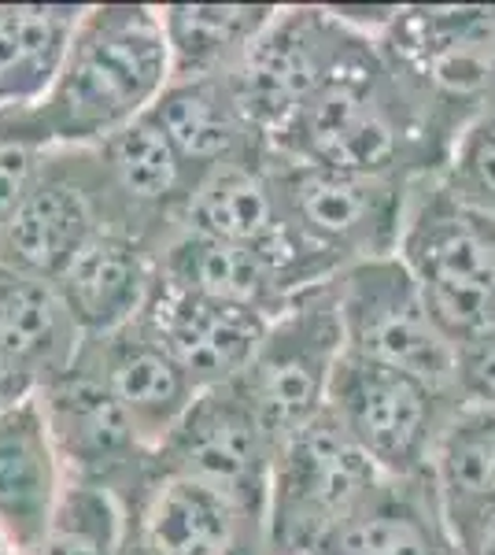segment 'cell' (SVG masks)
Here are the masks:
<instances>
[{"label":"cell","instance_id":"cell-33","mask_svg":"<svg viewBox=\"0 0 495 555\" xmlns=\"http://www.w3.org/2000/svg\"><path fill=\"white\" fill-rule=\"evenodd\" d=\"M0 555H19V552H15V548H12V544H8V541H4V533H0Z\"/></svg>","mask_w":495,"mask_h":555},{"label":"cell","instance_id":"cell-23","mask_svg":"<svg viewBox=\"0 0 495 555\" xmlns=\"http://www.w3.org/2000/svg\"><path fill=\"white\" fill-rule=\"evenodd\" d=\"M82 15L75 4H0V115L49 93Z\"/></svg>","mask_w":495,"mask_h":555},{"label":"cell","instance_id":"cell-16","mask_svg":"<svg viewBox=\"0 0 495 555\" xmlns=\"http://www.w3.org/2000/svg\"><path fill=\"white\" fill-rule=\"evenodd\" d=\"M78 360L104 378L112 397L122 404L126 418L138 429L148 455L164 444V437L178 426L188 404L200 397L193 378L178 366L174 356L156 341V334L141 319L112 337L82 341Z\"/></svg>","mask_w":495,"mask_h":555},{"label":"cell","instance_id":"cell-31","mask_svg":"<svg viewBox=\"0 0 495 555\" xmlns=\"http://www.w3.org/2000/svg\"><path fill=\"white\" fill-rule=\"evenodd\" d=\"M447 526H452L458 555H495V507L447 512Z\"/></svg>","mask_w":495,"mask_h":555},{"label":"cell","instance_id":"cell-17","mask_svg":"<svg viewBox=\"0 0 495 555\" xmlns=\"http://www.w3.org/2000/svg\"><path fill=\"white\" fill-rule=\"evenodd\" d=\"M141 555H263V530L193 478H148L138 512Z\"/></svg>","mask_w":495,"mask_h":555},{"label":"cell","instance_id":"cell-3","mask_svg":"<svg viewBox=\"0 0 495 555\" xmlns=\"http://www.w3.org/2000/svg\"><path fill=\"white\" fill-rule=\"evenodd\" d=\"M374 41L452 149L477 115L495 107V4H395Z\"/></svg>","mask_w":495,"mask_h":555},{"label":"cell","instance_id":"cell-29","mask_svg":"<svg viewBox=\"0 0 495 555\" xmlns=\"http://www.w3.org/2000/svg\"><path fill=\"white\" fill-rule=\"evenodd\" d=\"M455 397L458 404L495 408V326L458 345Z\"/></svg>","mask_w":495,"mask_h":555},{"label":"cell","instance_id":"cell-26","mask_svg":"<svg viewBox=\"0 0 495 555\" xmlns=\"http://www.w3.org/2000/svg\"><path fill=\"white\" fill-rule=\"evenodd\" d=\"M444 512L495 507V408L458 404L433 452Z\"/></svg>","mask_w":495,"mask_h":555},{"label":"cell","instance_id":"cell-21","mask_svg":"<svg viewBox=\"0 0 495 555\" xmlns=\"http://www.w3.org/2000/svg\"><path fill=\"white\" fill-rule=\"evenodd\" d=\"M156 274L167 285L251 308L266 319H277L296 300L289 282L263 253L188 234V230H178L164 245V256L156 259Z\"/></svg>","mask_w":495,"mask_h":555},{"label":"cell","instance_id":"cell-13","mask_svg":"<svg viewBox=\"0 0 495 555\" xmlns=\"http://www.w3.org/2000/svg\"><path fill=\"white\" fill-rule=\"evenodd\" d=\"M141 322L174 356L200 392L237 382L256 360L270 326V319L259 311L178 289V285L159 282V274Z\"/></svg>","mask_w":495,"mask_h":555},{"label":"cell","instance_id":"cell-6","mask_svg":"<svg viewBox=\"0 0 495 555\" xmlns=\"http://www.w3.org/2000/svg\"><path fill=\"white\" fill-rule=\"evenodd\" d=\"M289 227L333 274L366 259L395 256L418 182L389 175H355L333 167L289 164L266 156Z\"/></svg>","mask_w":495,"mask_h":555},{"label":"cell","instance_id":"cell-32","mask_svg":"<svg viewBox=\"0 0 495 555\" xmlns=\"http://www.w3.org/2000/svg\"><path fill=\"white\" fill-rule=\"evenodd\" d=\"M41 389V382L34 378L30 371H26L23 363L8 360V356H0V415H4L8 408H15L19 400L34 397V392Z\"/></svg>","mask_w":495,"mask_h":555},{"label":"cell","instance_id":"cell-11","mask_svg":"<svg viewBox=\"0 0 495 555\" xmlns=\"http://www.w3.org/2000/svg\"><path fill=\"white\" fill-rule=\"evenodd\" d=\"M363 38L370 34L348 26L333 12V4L277 8L270 26L251 44L248 60L233 75L237 101L256 133L266 141V152L270 141L289 127L296 112L329 82L333 70L344 64Z\"/></svg>","mask_w":495,"mask_h":555},{"label":"cell","instance_id":"cell-18","mask_svg":"<svg viewBox=\"0 0 495 555\" xmlns=\"http://www.w3.org/2000/svg\"><path fill=\"white\" fill-rule=\"evenodd\" d=\"M52 285L82 337L93 341L119 334L145 315L156 289V263L130 230L104 227Z\"/></svg>","mask_w":495,"mask_h":555},{"label":"cell","instance_id":"cell-24","mask_svg":"<svg viewBox=\"0 0 495 555\" xmlns=\"http://www.w3.org/2000/svg\"><path fill=\"white\" fill-rule=\"evenodd\" d=\"M82 341L56 285L0 263V356L23 363L44 385L75 366Z\"/></svg>","mask_w":495,"mask_h":555},{"label":"cell","instance_id":"cell-10","mask_svg":"<svg viewBox=\"0 0 495 555\" xmlns=\"http://www.w3.org/2000/svg\"><path fill=\"white\" fill-rule=\"evenodd\" d=\"M277 441L259 423L237 382L204 389L148 455L152 478H193L219 489L263 530Z\"/></svg>","mask_w":495,"mask_h":555},{"label":"cell","instance_id":"cell-19","mask_svg":"<svg viewBox=\"0 0 495 555\" xmlns=\"http://www.w3.org/2000/svg\"><path fill=\"white\" fill-rule=\"evenodd\" d=\"M318 555H458L433 470L381 478Z\"/></svg>","mask_w":495,"mask_h":555},{"label":"cell","instance_id":"cell-28","mask_svg":"<svg viewBox=\"0 0 495 555\" xmlns=\"http://www.w3.org/2000/svg\"><path fill=\"white\" fill-rule=\"evenodd\" d=\"M440 182L452 190L458 201L495 219V107L458 133L447 167L440 171Z\"/></svg>","mask_w":495,"mask_h":555},{"label":"cell","instance_id":"cell-15","mask_svg":"<svg viewBox=\"0 0 495 555\" xmlns=\"http://www.w3.org/2000/svg\"><path fill=\"white\" fill-rule=\"evenodd\" d=\"M67 486L41 397L34 392L0 415V533L19 555H34L52 533Z\"/></svg>","mask_w":495,"mask_h":555},{"label":"cell","instance_id":"cell-8","mask_svg":"<svg viewBox=\"0 0 495 555\" xmlns=\"http://www.w3.org/2000/svg\"><path fill=\"white\" fill-rule=\"evenodd\" d=\"M340 356L344 330L333 282L300 293L282 315L270 319L263 345L237 385L277 444L326 415Z\"/></svg>","mask_w":495,"mask_h":555},{"label":"cell","instance_id":"cell-9","mask_svg":"<svg viewBox=\"0 0 495 555\" xmlns=\"http://www.w3.org/2000/svg\"><path fill=\"white\" fill-rule=\"evenodd\" d=\"M344 352L418 374L455 392L458 345L440 330L400 256L366 259L333 278Z\"/></svg>","mask_w":495,"mask_h":555},{"label":"cell","instance_id":"cell-1","mask_svg":"<svg viewBox=\"0 0 495 555\" xmlns=\"http://www.w3.org/2000/svg\"><path fill=\"white\" fill-rule=\"evenodd\" d=\"M170 86V49L152 4L86 8L49 93L26 112L0 115V138L52 149H101Z\"/></svg>","mask_w":495,"mask_h":555},{"label":"cell","instance_id":"cell-5","mask_svg":"<svg viewBox=\"0 0 495 555\" xmlns=\"http://www.w3.org/2000/svg\"><path fill=\"white\" fill-rule=\"evenodd\" d=\"M381 478L329 411L296 429L270 467L263 555H318Z\"/></svg>","mask_w":495,"mask_h":555},{"label":"cell","instance_id":"cell-2","mask_svg":"<svg viewBox=\"0 0 495 555\" xmlns=\"http://www.w3.org/2000/svg\"><path fill=\"white\" fill-rule=\"evenodd\" d=\"M266 156L426 182L447 167L452 145L411 101L377 52V41L363 38L289 127L270 141Z\"/></svg>","mask_w":495,"mask_h":555},{"label":"cell","instance_id":"cell-7","mask_svg":"<svg viewBox=\"0 0 495 555\" xmlns=\"http://www.w3.org/2000/svg\"><path fill=\"white\" fill-rule=\"evenodd\" d=\"M458 397L452 389L344 352L333 374L329 415L385 478H421Z\"/></svg>","mask_w":495,"mask_h":555},{"label":"cell","instance_id":"cell-30","mask_svg":"<svg viewBox=\"0 0 495 555\" xmlns=\"http://www.w3.org/2000/svg\"><path fill=\"white\" fill-rule=\"evenodd\" d=\"M49 152L38 145H26L15 138H0V227L12 219V211L19 208V201L30 193V185L38 182Z\"/></svg>","mask_w":495,"mask_h":555},{"label":"cell","instance_id":"cell-22","mask_svg":"<svg viewBox=\"0 0 495 555\" xmlns=\"http://www.w3.org/2000/svg\"><path fill=\"white\" fill-rule=\"evenodd\" d=\"M277 15V4H167L159 8L170 49V82L230 78Z\"/></svg>","mask_w":495,"mask_h":555},{"label":"cell","instance_id":"cell-20","mask_svg":"<svg viewBox=\"0 0 495 555\" xmlns=\"http://www.w3.org/2000/svg\"><path fill=\"white\" fill-rule=\"evenodd\" d=\"M152 119L164 127L196 182L219 167L266 159V141L248 122L237 89H233V75L170 82L152 107Z\"/></svg>","mask_w":495,"mask_h":555},{"label":"cell","instance_id":"cell-14","mask_svg":"<svg viewBox=\"0 0 495 555\" xmlns=\"http://www.w3.org/2000/svg\"><path fill=\"white\" fill-rule=\"evenodd\" d=\"M44 418H49L52 441L70 481L78 486H104L130 470L133 463L148 460L138 429L126 418L119 400L96 371L75 360L70 371L56 374L38 389Z\"/></svg>","mask_w":495,"mask_h":555},{"label":"cell","instance_id":"cell-25","mask_svg":"<svg viewBox=\"0 0 495 555\" xmlns=\"http://www.w3.org/2000/svg\"><path fill=\"white\" fill-rule=\"evenodd\" d=\"M93 156L101 159V178L112 185L115 196L138 208H167L178 215L196 185L152 112L107 138L101 149H93Z\"/></svg>","mask_w":495,"mask_h":555},{"label":"cell","instance_id":"cell-12","mask_svg":"<svg viewBox=\"0 0 495 555\" xmlns=\"http://www.w3.org/2000/svg\"><path fill=\"white\" fill-rule=\"evenodd\" d=\"M96 182L101 178H89L86 167L60 164L49 152L38 182L0 227V263L49 285L56 282L70 259L112 227L101 219Z\"/></svg>","mask_w":495,"mask_h":555},{"label":"cell","instance_id":"cell-27","mask_svg":"<svg viewBox=\"0 0 495 555\" xmlns=\"http://www.w3.org/2000/svg\"><path fill=\"white\" fill-rule=\"evenodd\" d=\"M122 541V512L104 486L70 481L63 492L56 526L34 555H115Z\"/></svg>","mask_w":495,"mask_h":555},{"label":"cell","instance_id":"cell-4","mask_svg":"<svg viewBox=\"0 0 495 555\" xmlns=\"http://www.w3.org/2000/svg\"><path fill=\"white\" fill-rule=\"evenodd\" d=\"M395 256L455 345L495 326V219L437 178L414 185Z\"/></svg>","mask_w":495,"mask_h":555}]
</instances>
